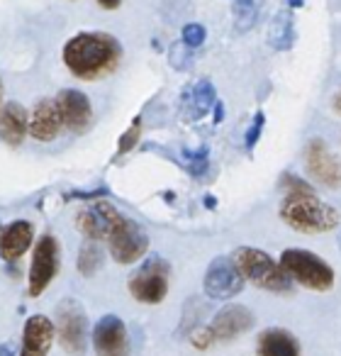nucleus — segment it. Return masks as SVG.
Here are the masks:
<instances>
[{
	"mask_svg": "<svg viewBox=\"0 0 341 356\" xmlns=\"http://www.w3.org/2000/svg\"><path fill=\"white\" fill-rule=\"evenodd\" d=\"M122 59V47L108 32H81L64 44V64L76 79L98 81L110 76Z\"/></svg>",
	"mask_w": 341,
	"mask_h": 356,
	"instance_id": "f257e3e1",
	"label": "nucleus"
},
{
	"mask_svg": "<svg viewBox=\"0 0 341 356\" xmlns=\"http://www.w3.org/2000/svg\"><path fill=\"white\" fill-rule=\"evenodd\" d=\"M281 220L300 234H324L339 227V210L319 200L315 193L285 195L281 203Z\"/></svg>",
	"mask_w": 341,
	"mask_h": 356,
	"instance_id": "f03ea898",
	"label": "nucleus"
},
{
	"mask_svg": "<svg viewBox=\"0 0 341 356\" xmlns=\"http://www.w3.org/2000/svg\"><path fill=\"white\" fill-rule=\"evenodd\" d=\"M232 259L239 271H242L244 281H251L253 286L263 288L268 293H290L292 288L290 276L266 252L253 247H239Z\"/></svg>",
	"mask_w": 341,
	"mask_h": 356,
	"instance_id": "7ed1b4c3",
	"label": "nucleus"
},
{
	"mask_svg": "<svg viewBox=\"0 0 341 356\" xmlns=\"http://www.w3.org/2000/svg\"><path fill=\"white\" fill-rule=\"evenodd\" d=\"M281 266L290 276V281L317 293L331 291V286L336 281L334 268L317 254L307 252V249H285L281 254Z\"/></svg>",
	"mask_w": 341,
	"mask_h": 356,
	"instance_id": "20e7f679",
	"label": "nucleus"
},
{
	"mask_svg": "<svg viewBox=\"0 0 341 356\" xmlns=\"http://www.w3.org/2000/svg\"><path fill=\"white\" fill-rule=\"evenodd\" d=\"M171 286V264L163 257H151L129 276V293L144 305H158L168 296Z\"/></svg>",
	"mask_w": 341,
	"mask_h": 356,
	"instance_id": "39448f33",
	"label": "nucleus"
},
{
	"mask_svg": "<svg viewBox=\"0 0 341 356\" xmlns=\"http://www.w3.org/2000/svg\"><path fill=\"white\" fill-rule=\"evenodd\" d=\"M54 327L59 334V344L64 346L66 354L83 356L85 346H88V317L76 298H64L56 305Z\"/></svg>",
	"mask_w": 341,
	"mask_h": 356,
	"instance_id": "423d86ee",
	"label": "nucleus"
},
{
	"mask_svg": "<svg viewBox=\"0 0 341 356\" xmlns=\"http://www.w3.org/2000/svg\"><path fill=\"white\" fill-rule=\"evenodd\" d=\"M61 264L59 242L51 234H42L35 244V254H32L30 264V296L37 298L49 288V283L56 278Z\"/></svg>",
	"mask_w": 341,
	"mask_h": 356,
	"instance_id": "0eeeda50",
	"label": "nucleus"
},
{
	"mask_svg": "<svg viewBox=\"0 0 341 356\" xmlns=\"http://www.w3.org/2000/svg\"><path fill=\"white\" fill-rule=\"evenodd\" d=\"M108 244H110V254H113V259L117 264H134L147 254L149 237L139 222L122 218L117 227L113 229V234H110Z\"/></svg>",
	"mask_w": 341,
	"mask_h": 356,
	"instance_id": "6e6552de",
	"label": "nucleus"
},
{
	"mask_svg": "<svg viewBox=\"0 0 341 356\" xmlns=\"http://www.w3.org/2000/svg\"><path fill=\"white\" fill-rule=\"evenodd\" d=\"M203 288L215 300H229V298L239 296L244 288V276L237 268V264H234V259H215L208 266V271H205Z\"/></svg>",
	"mask_w": 341,
	"mask_h": 356,
	"instance_id": "1a4fd4ad",
	"label": "nucleus"
},
{
	"mask_svg": "<svg viewBox=\"0 0 341 356\" xmlns=\"http://www.w3.org/2000/svg\"><path fill=\"white\" fill-rule=\"evenodd\" d=\"M305 168L317 184L341 188V161L322 139H312L305 147Z\"/></svg>",
	"mask_w": 341,
	"mask_h": 356,
	"instance_id": "9d476101",
	"label": "nucleus"
},
{
	"mask_svg": "<svg viewBox=\"0 0 341 356\" xmlns=\"http://www.w3.org/2000/svg\"><path fill=\"white\" fill-rule=\"evenodd\" d=\"M122 218H124V215L119 213L113 203L98 200V203H90L88 208L81 210L78 218H76V225H78V229L88 239L100 242V239H110L113 229L117 227Z\"/></svg>",
	"mask_w": 341,
	"mask_h": 356,
	"instance_id": "9b49d317",
	"label": "nucleus"
},
{
	"mask_svg": "<svg viewBox=\"0 0 341 356\" xmlns=\"http://www.w3.org/2000/svg\"><path fill=\"white\" fill-rule=\"evenodd\" d=\"M93 346L98 356H129L127 327L117 315H105L93 327Z\"/></svg>",
	"mask_w": 341,
	"mask_h": 356,
	"instance_id": "f8f14e48",
	"label": "nucleus"
},
{
	"mask_svg": "<svg viewBox=\"0 0 341 356\" xmlns=\"http://www.w3.org/2000/svg\"><path fill=\"white\" fill-rule=\"evenodd\" d=\"M64 127V115L56 98H44L35 105L30 115V137H35L37 142H54Z\"/></svg>",
	"mask_w": 341,
	"mask_h": 356,
	"instance_id": "ddd939ff",
	"label": "nucleus"
},
{
	"mask_svg": "<svg viewBox=\"0 0 341 356\" xmlns=\"http://www.w3.org/2000/svg\"><path fill=\"white\" fill-rule=\"evenodd\" d=\"M56 103H59L61 115H64V124L74 134H83L93 124V108H90V100L85 93L66 88L56 95Z\"/></svg>",
	"mask_w": 341,
	"mask_h": 356,
	"instance_id": "4468645a",
	"label": "nucleus"
},
{
	"mask_svg": "<svg viewBox=\"0 0 341 356\" xmlns=\"http://www.w3.org/2000/svg\"><path fill=\"white\" fill-rule=\"evenodd\" d=\"M251 325H253L251 310L244 305H234L232 302V305H224L222 310L215 315L213 325H210L208 330L215 341H229V339H234V337L249 332Z\"/></svg>",
	"mask_w": 341,
	"mask_h": 356,
	"instance_id": "2eb2a0df",
	"label": "nucleus"
},
{
	"mask_svg": "<svg viewBox=\"0 0 341 356\" xmlns=\"http://www.w3.org/2000/svg\"><path fill=\"white\" fill-rule=\"evenodd\" d=\"M54 322L47 315H32L25 322L20 356H47L54 344Z\"/></svg>",
	"mask_w": 341,
	"mask_h": 356,
	"instance_id": "dca6fc26",
	"label": "nucleus"
},
{
	"mask_svg": "<svg viewBox=\"0 0 341 356\" xmlns=\"http://www.w3.org/2000/svg\"><path fill=\"white\" fill-rule=\"evenodd\" d=\"M215 105H217L215 86L208 79H200L198 83L185 88L183 100H181V115H183V120H193L195 122V120H203Z\"/></svg>",
	"mask_w": 341,
	"mask_h": 356,
	"instance_id": "f3484780",
	"label": "nucleus"
},
{
	"mask_svg": "<svg viewBox=\"0 0 341 356\" xmlns=\"http://www.w3.org/2000/svg\"><path fill=\"white\" fill-rule=\"evenodd\" d=\"M32 239H35V227L27 220H15L10 222L3 234H0V257L6 261H17L27 249L32 247Z\"/></svg>",
	"mask_w": 341,
	"mask_h": 356,
	"instance_id": "a211bd4d",
	"label": "nucleus"
},
{
	"mask_svg": "<svg viewBox=\"0 0 341 356\" xmlns=\"http://www.w3.org/2000/svg\"><path fill=\"white\" fill-rule=\"evenodd\" d=\"M30 132V118L20 103H8L0 110V139L10 147H20L25 134Z\"/></svg>",
	"mask_w": 341,
	"mask_h": 356,
	"instance_id": "6ab92c4d",
	"label": "nucleus"
},
{
	"mask_svg": "<svg viewBox=\"0 0 341 356\" xmlns=\"http://www.w3.org/2000/svg\"><path fill=\"white\" fill-rule=\"evenodd\" d=\"M258 356H300V344H297L295 334H290L283 327H271L258 334L256 344Z\"/></svg>",
	"mask_w": 341,
	"mask_h": 356,
	"instance_id": "aec40b11",
	"label": "nucleus"
},
{
	"mask_svg": "<svg viewBox=\"0 0 341 356\" xmlns=\"http://www.w3.org/2000/svg\"><path fill=\"white\" fill-rule=\"evenodd\" d=\"M295 42V25H292V13L283 10L271 22V32H268V44L278 51H285Z\"/></svg>",
	"mask_w": 341,
	"mask_h": 356,
	"instance_id": "412c9836",
	"label": "nucleus"
},
{
	"mask_svg": "<svg viewBox=\"0 0 341 356\" xmlns=\"http://www.w3.org/2000/svg\"><path fill=\"white\" fill-rule=\"evenodd\" d=\"M263 8V0H237L234 3V27L237 32H249L256 25V17Z\"/></svg>",
	"mask_w": 341,
	"mask_h": 356,
	"instance_id": "4be33fe9",
	"label": "nucleus"
},
{
	"mask_svg": "<svg viewBox=\"0 0 341 356\" xmlns=\"http://www.w3.org/2000/svg\"><path fill=\"white\" fill-rule=\"evenodd\" d=\"M100 266H103V249L95 239H85L78 252V271L83 276H93L100 271Z\"/></svg>",
	"mask_w": 341,
	"mask_h": 356,
	"instance_id": "5701e85b",
	"label": "nucleus"
},
{
	"mask_svg": "<svg viewBox=\"0 0 341 356\" xmlns=\"http://www.w3.org/2000/svg\"><path fill=\"white\" fill-rule=\"evenodd\" d=\"M281 188L285 195H302V193H315L310 184H305L302 178H297L295 173H285L281 178Z\"/></svg>",
	"mask_w": 341,
	"mask_h": 356,
	"instance_id": "b1692460",
	"label": "nucleus"
},
{
	"mask_svg": "<svg viewBox=\"0 0 341 356\" xmlns=\"http://www.w3.org/2000/svg\"><path fill=\"white\" fill-rule=\"evenodd\" d=\"M168 61H171V66L178 71L188 69L190 61H193V54H190V47L185 44V42H178V44L171 47V56H168Z\"/></svg>",
	"mask_w": 341,
	"mask_h": 356,
	"instance_id": "393cba45",
	"label": "nucleus"
},
{
	"mask_svg": "<svg viewBox=\"0 0 341 356\" xmlns=\"http://www.w3.org/2000/svg\"><path fill=\"white\" fill-rule=\"evenodd\" d=\"M183 163L193 176H203V173L208 171V149H200V152H185Z\"/></svg>",
	"mask_w": 341,
	"mask_h": 356,
	"instance_id": "a878e982",
	"label": "nucleus"
},
{
	"mask_svg": "<svg viewBox=\"0 0 341 356\" xmlns=\"http://www.w3.org/2000/svg\"><path fill=\"white\" fill-rule=\"evenodd\" d=\"M181 37L183 40L181 42H185V44L190 47V49H195V47H200L205 42V27L203 25H198V22H190V25H185L183 27V32H181Z\"/></svg>",
	"mask_w": 341,
	"mask_h": 356,
	"instance_id": "bb28decb",
	"label": "nucleus"
},
{
	"mask_svg": "<svg viewBox=\"0 0 341 356\" xmlns=\"http://www.w3.org/2000/svg\"><path fill=\"white\" fill-rule=\"evenodd\" d=\"M139 134H142V118H137L134 120V124L127 129V132L119 137V144H117V152L119 154H124V152H129V149L134 147V144L139 142Z\"/></svg>",
	"mask_w": 341,
	"mask_h": 356,
	"instance_id": "cd10ccee",
	"label": "nucleus"
},
{
	"mask_svg": "<svg viewBox=\"0 0 341 356\" xmlns=\"http://www.w3.org/2000/svg\"><path fill=\"white\" fill-rule=\"evenodd\" d=\"M263 122H266V118H263V113H256V118H253L251 127L247 129V149H249V152H251V149L256 147L258 137H261Z\"/></svg>",
	"mask_w": 341,
	"mask_h": 356,
	"instance_id": "c85d7f7f",
	"label": "nucleus"
},
{
	"mask_svg": "<svg viewBox=\"0 0 341 356\" xmlns=\"http://www.w3.org/2000/svg\"><path fill=\"white\" fill-rule=\"evenodd\" d=\"M98 3L105 8V10H115V8L122 6V0H98Z\"/></svg>",
	"mask_w": 341,
	"mask_h": 356,
	"instance_id": "c756f323",
	"label": "nucleus"
},
{
	"mask_svg": "<svg viewBox=\"0 0 341 356\" xmlns=\"http://www.w3.org/2000/svg\"><path fill=\"white\" fill-rule=\"evenodd\" d=\"M331 108H334L336 115H341V88L334 93V98H331Z\"/></svg>",
	"mask_w": 341,
	"mask_h": 356,
	"instance_id": "7c9ffc66",
	"label": "nucleus"
},
{
	"mask_svg": "<svg viewBox=\"0 0 341 356\" xmlns=\"http://www.w3.org/2000/svg\"><path fill=\"white\" fill-rule=\"evenodd\" d=\"M222 118H224V108L222 103H217L215 105V122H222Z\"/></svg>",
	"mask_w": 341,
	"mask_h": 356,
	"instance_id": "2f4dec72",
	"label": "nucleus"
},
{
	"mask_svg": "<svg viewBox=\"0 0 341 356\" xmlns=\"http://www.w3.org/2000/svg\"><path fill=\"white\" fill-rule=\"evenodd\" d=\"M0 356H13V346L10 344H0Z\"/></svg>",
	"mask_w": 341,
	"mask_h": 356,
	"instance_id": "473e14b6",
	"label": "nucleus"
},
{
	"mask_svg": "<svg viewBox=\"0 0 341 356\" xmlns=\"http://www.w3.org/2000/svg\"><path fill=\"white\" fill-rule=\"evenodd\" d=\"M0 234H3V227H0Z\"/></svg>",
	"mask_w": 341,
	"mask_h": 356,
	"instance_id": "72a5a7b5",
	"label": "nucleus"
}]
</instances>
